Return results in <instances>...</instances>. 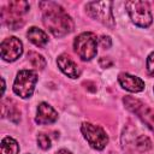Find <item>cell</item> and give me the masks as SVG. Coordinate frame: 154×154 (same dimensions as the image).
<instances>
[{
  "mask_svg": "<svg viewBox=\"0 0 154 154\" xmlns=\"http://www.w3.org/2000/svg\"><path fill=\"white\" fill-rule=\"evenodd\" d=\"M43 11V25L55 36L63 37L73 30V22L65 10L57 2H41Z\"/></svg>",
  "mask_w": 154,
  "mask_h": 154,
  "instance_id": "6da1fadb",
  "label": "cell"
},
{
  "mask_svg": "<svg viewBox=\"0 0 154 154\" xmlns=\"http://www.w3.org/2000/svg\"><path fill=\"white\" fill-rule=\"evenodd\" d=\"M125 8L132 20L137 26L147 28L152 24L153 17L150 12L149 4L147 1L140 0H130L125 2Z\"/></svg>",
  "mask_w": 154,
  "mask_h": 154,
  "instance_id": "7a4b0ae2",
  "label": "cell"
},
{
  "mask_svg": "<svg viewBox=\"0 0 154 154\" xmlns=\"http://www.w3.org/2000/svg\"><path fill=\"white\" fill-rule=\"evenodd\" d=\"M73 48L77 55L84 60H91L97 53V38L93 32H82L73 41Z\"/></svg>",
  "mask_w": 154,
  "mask_h": 154,
  "instance_id": "3957f363",
  "label": "cell"
},
{
  "mask_svg": "<svg viewBox=\"0 0 154 154\" xmlns=\"http://www.w3.org/2000/svg\"><path fill=\"white\" fill-rule=\"evenodd\" d=\"M37 82V75L31 70H22L17 73L13 83V91L22 99H28L32 95L35 84Z\"/></svg>",
  "mask_w": 154,
  "mask_h": 154,
  "instance_id": "277c9868",
  "label": "cell"
},
{
  "mask_svg": "<svg viewBox=\"0 0 154 154\" xmlns=\"http://www.w3.org/2000/svg\"><path fill=\"white\" fill-rule=\"evenodd\" d=\"M88 13L100 23L113 28L114 18L112 13V2L109 1H97V2H88L85 6Z\"/></svg>",
  "mask_w": 154,
  "mask_h": 154,
  "instance_id": "5b68a950",
  "label": "cell"
},
{
  "mask_svg": "<svg viewBox=\"0 0 154 154\" xmlns=\"http://www.w3.org/2000/svg\"><path fill=\"white\" fill-rule=\"evenodd\" d=\"M81 131L84 138L90 144V147L94 149L101 150L108 143V136L106 135L105 130L99 125H94L90 123H83L81 126Z\"/></svg>",
  "mask_w": 154,
  "mask_h": 154,
  "instance_id": "8992f818",
  "label": "cell"
},
{
  "mask_svg": "<svg viewBox=\"0 0 154 154\" xmlns=\"http://www.w3.org/2000/svg\"><path fill=\"white\" fill-rule=\"evenodd\" d=\"M125 107L132 113L137 114V117L152 130L154 131V111L147 107L142 101L134 99L131 96H125L123 99Z\"/></svg>",
  "mask_w": 154,
  "mask_h": 154,
  "instance_id": "52a82bcc",
  "label": "cell"
},
{
  "mask_svg": "<svg viewBox=\"0 0 154 154\" xmlns=\"http://www.w3.org/2000/svg\"><path fill=\"white\" fill-rule=\"evenodd\" d=\"M1 58L5 61H14L23 53V43L19 38L11 36L5 38L0 45Z\"/></svg>",
  "mask_w": 154,
  "mask_h": 154,
  "instance_id": "ba28073f",
  "label": "cell"
},
{
  "mask_svg": "<svg viewBox=\"0 0 154 154\" xmlns=\"http://www.w3.org/2000/svg\"><path fill=\"white\" fill-rule=\"evenodd\" d=\"M118 82L123 89L131 91V93H140L144 89V82L141 78L129 75V73H125V72L119 73Z\"/></svg>",
  "mask_w": 154,
  "mask_h": 154,
  "instance_id": "9c48e42d",
  "label": "cell"
},
{
  "mask_svg": "<svg viewBox=\"0 0 154 154\" xmlns=\"http://www.w3.org/2000/svg\"><path fill=\"white\" fill-rule=\"evenodd\" d=\"M58 119V113L57 111L49 106L46 102H41L37 106V112H36V118L35 122L40 125H45V124H52Z\"/></svg>",
  "mask_w": 154,
  "mask_h": 154,
  "instance_id": "30bf717a",
  "label": "cell"
},
{
  "mask_svg": "<svg viewBox=\"0 0 154 154\" xmlns=\"http://www.w3.org/2000/svg\"><path fill=\"white\" fill-rule=\"evenodd\" d=\"M57 63H58L59 69H60L66 76H69L70 78H77V77L79 76L78 66L76 65V63H75L69 55H65V54L59 55Z\"/></svg>",
  "mask_w": 154,
  "mask_h": 154,
  "instance_id": "8fae6325",
  "label": "cell"
},
{
  "mask_svg": "<svg viewBox=\"0 0 154 154\" xmlns=\"http://www.w3.org/2000/svg\"><path fill=\"white\" fill-rule=\"evenodd\" d=\"M26 36H28L29 41L32 42V43H34L35 46H37V47H45V46L47 45V42H48V36H47V34H46L43 30H41V29L36 28V26H31V28L28 30Z\"/></svg>",
  "mask_w": 154,
  "mask_h": 154,
  "instance_id": "7c38bea8",
  "label": "cell"
},
{
  "mask_svg": "<svg viewBox=\"0 0 154 154\" xmlns=\"http://www.w3.org/2000/svg\"><path fill=\"white\" fill-rule=\"evenodd\" d=\"M1 154H18L19 144L12 137H4L0 144Z\"/></svg>",
  "mask_w": 154,
  "mask_h": 154,
  "instance_id": "4fadbf2b",
  "label": "cell"
},
{
  "mask_svg": "<svg viewBox=\"0 0 154 154\" xmlns=\"http://www.w3.org/2000/svg\"><path fill=\"white\" fill-rule=\"evenodd\" d=\"M8 8H10V13L18 17V16H20L28 11L29 5L25 1H12V2H10Z\"/></svg>",
  "mask_w": 154,
  "mask_h": 154,
  "instance_id": "5bb4252c",
  "label": "cell"
},
{
  "mask_svg": "<svg viewBox=\"0 0 154 154\" xmlns=\"http://www.w3.org/2000/svg\"><path fill=\"white\" fill-rule=\"evenodd\" d=\"M28 57H29V60H30V63H31V65L34 67L42 70L46 66V61H45V59H43L42 55H40V54L35 53V52H29L28 53Z\"/></svg>",
  "mask_w": 154,
  "mask_h": 154,
  "instance_id": "9a60e30c",
  "label": "cell"
},
{
  "mask_svg": "<svg viewBox=\"0 0 154 154\" xmlns=\"http://www.w3.org/2000/svg\"><path fill=\"white\" fill-rule=\"evenodd\" d=\"M136 147L140 152H146L152 148V142L147 136H140L136 140Z\"/></svg>",
  "mask_w": 154,
  "mask_h": 154,
  "instance_id": "2e32d148",
  "label": "cell"
},
{
  "mask_svg": "<svg viewBox=\"0 0 154 154\" xmlns=\"http://www.w3.org/2000/svg\"><path fill=\"white\" fill-rule=\"evenodd\" d=\"M37 144L41 149L46 150L51 147V138L46 134H38L37 135Z\"/></svg>",
  "mask_w": 154,
  "mask_h": 154,
  "instance_id": "e0dca14e",
  "label": "cell"
},
{
  "mask_svg": "<svg viewBox=\"0 0 154 154\" xmlns=\"http://www.w3.org/2000/svg\"><path fill=\"white\" fill-rule=\"evenodd\" d=\"M147 71L149 76L154 77V52H152L147 58Z\"/></svg>",
  "mask_w": 154,
  "mask_h": 154,
  "instance_id": "ac0fdd59",
  "label": "cell"
},
{
  "mask_svg": "<svg viewBox=\"0 0 154 154\" xmlns=\"http://www.w3.org/2000/svg\"><path fill=\"white\" fill-rule=\"evenodd\" d=\"M100 43H101V46H102L103 48H109L111 45H112V41H111V38H109L108 36H102V37L100 38Z\"/></svg>",
  "mask_w": 154,
  "mask_h": 154,
  "instance_id": "d6986e66",
  "label": "cell"
},
{
  "mask_svg": "<svg viewBox=\"0 0 154 154\" xmlns=\"http://www.w3.org/2000/svg\"><path fill=\"white\" fill-rule=\"evenodd\" d=\"M55 154H72L70 150H67V149H60V150H58Z\"/></svg>",
  "mask_w": 154,
  "mask_h": 154,
  "instance_id": "ffe728a7",
  "label": "cell"
}]
</instances>
